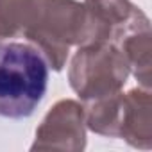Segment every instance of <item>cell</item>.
Here are the masks:
<instances>
[{"label": "cell", "instance_id": "obj_1", "mask_svg": "<svg viewBox=\"0 0 152 152\" xmlns=\"http://www.w3.org/2000/svg\"><path fill=\"white\" fill-rule=\"evenodd\" d=\"M48 86V64L29 43H0V118H29Z\"/></svg>", "mask_w": 152, "mask_h": 152}]
</instances>
